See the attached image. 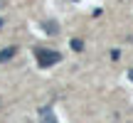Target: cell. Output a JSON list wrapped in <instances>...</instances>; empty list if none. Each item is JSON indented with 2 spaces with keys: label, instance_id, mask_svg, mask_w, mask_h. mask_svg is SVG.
Returning a JSON list of instances; mask_svg holds the SVG:
<instances>
[{
  "label": "cell",
  "instance_id": "7",
  "mask_svg": "<svg viewBox=\"0 0 133 123\" xmlns=\"http://www.w3.org/2000/svg\"><path fill=\"white\" fill-rule=\"evenodd\" d=\"M0 27H3V20H0Z\"/></svg>",
  "mask_w": 133,
  "mask_h": 123
},
{
  "label": "cell",
  "instance_id": "1",
  "mask_svg": "<svg viewBox=\"0 0 133 123\" xmlns=\"http://www.w3.org/2000/svg\"><path fill=\"white\" fill-rule=\"evenodd\" d=\"M35 57H37V64L42 66V69H49V66H54L62 59V54L54 52V49H47V47H37L35 49Z\"/></svg>",
  "mask_w": 133,
  "mask_h": 123
},
{
  "label": "cell",
  "instance_id": "4",
  "mask_svg": "<svg viewBox=\"0 0 133 123\" xmlns=\"http://www.w3.org/2000/svg\"><path fill=\"white\" fill-rule=\"evenodd\" d=\"M44 32H47V35H57L59 32V25L57 22H44Z\"/></svg>",
  "mask_w": 133,
  "mask_h": 123
},
{
  "label": "cell",
  "instance_id": "2",
  "mask_svg": "<svg viewBox=\"0 0 133 123\" xmlns=\"http://www.w3.org/2000/svg\"><path fill=\"white\" fill-rule=\"evenodd\" d=\"M39 123H57V116L52 113V108H49V106L39 108Z\"/></svg>",
  "mask_w": 133,
  "mask_h": 123
},
{
  "label": "cell",
  "instance_id": "6",
  "mask_svg": "<svg viewBox=\"0 0 133 123\" xmlns=\"http://www.w3.org/2000/svg\"><path fill=\"white\" fill-rule=\"evenodd\" d=\"M128 79H131V81H133V69H131V71H128Z\"/></svg>",
  "mask_w": 133,
  "mask_h": 123
},
{
  "label": "cell",
  "instance_id": "5",
  "mask_svg": "<svg viewBox=\"0 0 133 123\" xmlns=\"http://www.w3.org/2000/svg\"><path fill=\"white\" fill-rule=\"evenodd\" d=\"M71 49H74V52H81V49H84V42H81V39H71Z\"/></svg>",
  "mask_w": 133,
  "mask_h": 123
},
{
  "label": "cell",
  "instance_id": "3",
  "mask_svg": "<svg viewBox=\"0 0 133 123\" xmlns=\"http://www.w3.org/2000/svg\"><path fill=\"white\" fill-rule=\"evenodd\" d=\"M15 54H17V47H5L3 52H0V62H8V59H12Z\"/></svg>",
  "mask_w": 133,
  "mask_h": 123
}]
</instances>
